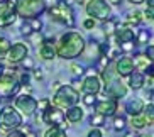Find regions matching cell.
<instances>
[{
	"label": "cell",
	"instance_id": "obj_10",
	"mask_svg": "<svg viewBox=\"0 0 154 137\" xmlns=\"http://www.w3.org/2000/svg\"><path fill=\"white\" fill-rule=\"evenodd\" d=\"M15 107H17V110H20L22 114L32 115L37 110V100L34 96L24 93V95H19L17 98H15Z\"/></svg>",
	"mask_w": 154,
	"mask_h": 137
},
{
	"label": "cell",
	"instance_id": "obj_48",
	"mask_svg": "<svg viewBox=\"0 0 154 137\" xmlns=\"http://www.w3.org/2000/svg\"><path fill=\"white\" fill-rule=\"evenodd\" d=\"M107 2H109V4H112V5H119L122 0H107Z\"/></svg>",
	"mask_w": 154,
	"mask_h": 137
},
{
	"label": "cell",
	"instance_id": "obj_1",
	"mask_svg": "<svg viewBox=\"0 0 154 137\" xmlns=\"http://www.w3.org/2000/svg\"><path fill=\"white\" fill-rule=\"evenodd\" d=\"M86 44L85 39H83L78 32H66L61 36L58 46H56V54L63 59H73V58H78L85 51Z\"/></svg>",
	"mask_w": 154,
	"mask_h": 137
},
{
	"label": "cell",
	"instance_id": "obj_19",
	"mask_svg": "<svg viewBox=\"0 0 154 137\" xmlns=\"http://www.w3.org/2000/svg\"><path fill=\"white\" fill-rule=\"evenodd\" d=\"M64 119L68 120V122L71 123H76L80 122V120L83 119V110L80 108V107H69V108H66V115H64Z\"/></svg>",
	"mask_w": 154,
	"mask_h": 137
},
{
	"label": "cell",
	"instance_id": "obj_24",
	"mask_svg": "<svg viewBox=\"0 0 154 137\" xmlns=\"http://www.w3.org/2000/svg\"><path fill=\"white\" fill-rule=\"evenodd\" d=\"M10 41L9 39H5V37H0V59H4L5 56H7V53H9L10 49Z\"/></svg>",
	"mask_w": 154,
	"mask_h": 137
},
{
	"label": "cell",
	"instance_id": "obj_11",
	"mask_svg": "<svg viewBox=\"0 0 154 137\" xmlns=\"http://www.w3.org/2000/svg\"><path fill=\"white\" fill-rule=\"evenodd\" d=\"M27 54H29L27 46L24 44V42H17V44L10 46L9 53H7V56H9L7 59H9L12 64H19V63H22V61L27 58Z\"/></svg>",
	"mask_w": 154,
	"mask_h": 137
},
{
	"label": "cell",
	"instance_id": "obj_20",
	"mask_svg": "<svg viewBox=\"0 0 154 137\" xmlns=\"http://www.w3.org/2000/svg\"><path fill=\"white\" fill-rule=\"evenodd\" d=\"M144 83H146L144 73L132 71V73L129 75V85H131V88H134V90H139V88H142V85H144Z\"/></svg>",
	"mask_w": 154,
	"mask_h": 137
},
{
	"label": "cell",
	"instance_id": "obj_29",
	"mask_svg": "<svg viewBox=\"0 0 154 137\" xmlns=\"http://www.w3.org/2000/svg\"><path fill=\"white\" fill-rule=\"evenodd\" d=\"M125 125H127V122H125L124 117H115V119H113V129H115V130H124Z\"/></svg>",
	"mask_w": 154,
	"mask_h": 137
},
{
	"label": "cell",
	"instance_id": "obj_28",
	"mask_svg": "<svg viewBox=\"0 0 154 137\" xmlns=\"http://www.w3.org/2000/svg\"><path fill=\"white\" fill-rule=\"evenodd\" d=\"M149 37H151V34H149L147 31H139V36L136 37V42H137V44H147ZM137 44H136V46H137Z\"/></svg>",
	"mask_w": 154,
	"mask_h": 137
},
{
	"label": "cell",
	"instance_id": "obj_12",
	"mask_svg": "<svg viewBox=\"0 0 154 137\" xmlns=\"http://www.w3.org/2000/svg\"><path fill=\"white\" fill-rule=\"evenodd\" d=\"M105 95H109L110 100L117 102V98H122L127 95V87L119 80H112L110 83L105 85Z\"/></svg>",
	"mask_w": 154,
	"mask_h": 137
},
{
	"label": "cell",
	"instance_id": "obj_51",
	"mask_svg": "<svg viewBox=\"0 0 154 137\" xmlns=\"http://www.w3.org/2000/svg\"><path fill=\"white\" fill-rule=\"evenodd\" d=\"M140 137H151V135H140Z\"/></svg>",
	"mask_w": 154,
	"mask_h": 137
},
{
	"label": "cell",
	"instance_id": "obj_41",
	"mask_svg": "<svg viewBox=\"0 0 154 137\" xmlns=\"http://www.w3.org/2000/svg\"><path fill=\"white\" fill-rule=\"evenodd\" d=\"M83 103H85V105H93V103H95V95H85Z\"/></svg>",
	"mask_w": 154,
	"mask_h": 137
},
{
	"label": "cell",
	"instance_id": "obj_9",
	"mask_svg": "<svg viewBox=\"0 0 154 137\" xmlns=\"http://www.w3.org/2000/svg\"><path fill=\"white\" fill-rule=\"evenodd\" d=\"M42 122L48 123V125H53V127H59L61 123L64 122V114L58 107L49 105L46 110H42Z\"/></svg>",
	"mask_w": 154,
	"mask_h": 137
},
{
	"label": "cell",
	"instance_id": "obj_36",
	"mask_svg": "<svg viewBox=\"0 0 154 137\" xmlns=\"http://www.w3.org/2000/svg\"><path fill=\"white\" fill-rule=\"evenodd\" d=\"M19 85H29V81H31V76H29V73L26 71V73L20 75V80H17Z\"/></svg>",
	"mask_w": 154,
	"mask_h": 137
},
{
	"label": "cell",
	"instance_id": "obj_52",
	"mask_svg": "<svg viewBox=\"0 0 154 137\" xmlns=\"http://www.w3.org/2000/svg\"><path fill=\"white\" fill-rule=\"evenodd\" d=\"M0 102H2V96H0Z\"/></svg>",
	"mask_w": 154,
	"mask_h": 137
},
{
	"label": "cell",
	"instance_id": "obj_45",
	"mask_svg": "<svg viewBox=\"0 0 154 137\" xmlns=\"http://www.w3.org/2000/svg\"><path fill=\"white\" fill-rule=\"evenodd\" d=\"M83 26H85V29H93L95 27V20L93 19H86L85 22H83Z\"/></svg>",
	"mask_w": 154,
	"mask_h": 137
},
{
	"label": "cell",
	"instance_id": "obj_53",
	"mask_svg": "<svg viewBox=\"0 0 154 137\" xmlns=\"http://www.w3.org/2000/svg\"><path fill=\"white\" fill-rule=\"evenodd\" d=\"M80 2H83V0H80Z\"/></svg>",
	"mask_w": 154,
	"mask_h": 137
},
{
	"label": "cell",
	"instance_id": "obj_37",
	"mask_svg": "<svg viewBox=\"0 0 154 137\" xmlns=\"http://www.w3.org/2000/svg\"><path fill=\"white\" fill-rule=\"evenodd\" d=\"M49 105H51V103H49V100H48V98H44V100H41V102H37V108H39V112L46 110Z\"/></svg>",
	"mask_w": 154,
	"mask_h": 137
},
{
	"label": "cell",
	"instance_id": "obj_39",
	"mask_svg": "<svg viewBox=\"0 0 154 137\" xmlns=\"http://www.w3.org/2000/svg\"><path fill=\"white\" fill-rule=\"evenodd\" d=\"M86 137H103V134H102V130H100V129L93 127L90 132H88V135H86Z\"/></svg>",
	"mask_w": 154,
	"mask_h": 137
},
{
	"label": "cell",
	"instance_id": "obj_42",
	"mask_svg": "<svg viewBox=\"0 0 154 137\" xmlns=\"http://www.w3.org/2000/svg\"><path fill=\"white\" fill-rule=\"evenodd\" d=\"M22 64H24V68H26V71H29V69L34 68V61L29 59V58H26V59L22 61Z\"/></svg>",
	"mask_w": 154,
	"mask_h": 137
},
{
	"label": "cell",
	"instance_id": "obj_2",
	"mask_svg": "<svg viewBox=\"0 0 154 137\" xmlns=\"http://www.w3.org/2000/svg\"><path fill=\"white\" fill-rule=\"evenodd\" d=\"M15 14L24 20L36 19L46 10V0H15Z\"/></svg>",
	"mask_w": 154,
	"mask_h": 137
},
{
	"label": "cell",
	"instance_id": "obj_47",
	"mask_svg": "<svg viewBox=\"0 0 154 137\" xmlns=\"http://www.w3.org/2000/svg\"><path fill=\"white\" fill-rule=\"evenodd\" d=\"M125 137H137V134L134 132V130H129V132L125 134Z\"/></svg>",
	"mask_w": 154,
	"mask_h": 137
},
{
	"label": "cell",
	"instance_id": "obj_25",
	"mask_svg": "<svg viewBox=\"0 0 154 137\" xmlns=\"http://www.w3.org/2000/svg\"><path fill=\"white\" fill-rule=\"evenodd\" d=\"M140 20H142V19H140V12H134V14H129L125 17V24H127V26H132V24H134V26H139ZM127 26H125V27H127Z\"/></svg>",
	"mask_w": 154,
	"mask_h": 137
},
{
	"label": "cell",
	"instance_id": "obj_13",
	"mask_svg": "<svg viewBox=\"0 0 154 137\" xmlns=\"http://www.w3.org/2000/svg\"><path fill=\"white\" fill-rule=\"evenodd\" d=\"M82 91H85L86 95H97L100 90H102V81H100V78L97 75H88V76L83 80L82 83Z\"/></svg>",
	"mask_w": 154,
	"mask_h": 137
},
{
	"label": "cell",
	"instance_id": "obj_46",
	"mask_svg": "<svg viewBox=\"0 0 154 137\" xmlns=\"http://www.w3.org/2000/svg\"><path fill=\"white\" fill-rule=\"evenodd\" d=\"M34 76H36L37 80H41V78H42V73H41V69H36V71H34Z\"/></svg>",
	"mask_w": 154,
	"mask_h": 137
},
{
	"label": "cell",
	"instance_id": "obj_6",
	"mask_svg": "<svg viewBox=\"0 0 154 137\" xmlns=\"http://www.w3.org/2000/svg\"><path fill=\"white\" fill-rule=\"evenodd\" d=\"M86 14L91 19L98 20H109L110 19V5L105 4V0H88L86 2Z\"/></svg>",
	"mask_w": 154,
	"mask_h": 137
},
{
	"label": "cell",
	"instance_id": "obj_43",
	"mask_svg": "<svg viewBox=\"0 0 154 137\" xmlns=\"http://www.w3.org/2000/svg\"><path fill=\"white\" fill-rule=\"evenodd\" d=\"M7 137H27V135H26V132H22V130H19V129H17V130L9 132V135H7Z\"/></svg>",
	"mask_w": 154,
	"mask_h": 137
},
{
	"label": "cell",
	"instance_id": "obj_31",
	"mask_svg": "<svg viewBox=\"0 0 154 137\" xmlns=\"http://www.w3.org/2000/svg\"><path fill=\"white\" fill-rule=\"evenodd\" d=\"M27 24L31 26L32 32H41V27H42L41 20H37V19H31V20H27Z\"/></svg>",
	"mask_w": 154,
	"mask_h": 137
},
{
	"label": "cell",
	"instance_id": "obj_22",
	"mask_svg": "<svg viewBox=\"0 0 154 137\" xmlns=\"http://www.w3.org/2000/svg\"><path fill=\"white\" fill-rule=\"evenodd\" d=\"M131 125L136 129V130H139V129H144L146 125H147V120L144 119V115H136V117H132Z\"/></svg>",
	"mask_w": 154,
	"mask_h": 137
},
{
	"label": "cell",
	"instance_id": "obj_5",
	"mask_svg": "<svg viewBox=\"0 0 154 137\" xmlns=\"http://www.w3.org/2000/svg\"><path fill=\"white\" fill-rule=\"evenodd\" d=\"M48 12H49L51 19H53L54 22L64 24V26H69V27L75 26V14H73L71 5L56 4V5H53Z\"/></svg>",
	"mask_w": 154,
	"mask_h": 137
},
{
	"label": "cell",
	"instance_id": "obj_17",
	"mask_svg": "<svg viewBox=\"0 0 154 137\" xmlns=\"http://www.w3.org/2000/svg\"><path fill=\"white\" fill-rule=\"evenodd\" d=\"M115 41L119 42V44H124V42H134L136 41V34H134V31H131L129 27H117V31H115Z\"/></svg>",
	"mask_w": 154,
	"mask_h": 137
},
{
	"label": "cell",
	"instance_id": "obj_4",
	"mask_svg": "<svg viewBox=\"0 0 154 137\" xmlns=\"http://www.w3.org/2000/svg\"><path fill=\"white\" fill-rule=\"evenodd\" d=\"M78 100H80L78 91L73 90L69 85L59 87L58 91L54 93V103H56L58 108H69V107H75Z\"/></svg>",
	"mask_w": 154,
	"mask_h": 137
},
{
	"label": "cell",
	"instance_id": "obj_35",
	"mask_svg": "<svg viewBox=\"0 0 154 137\" xmlns=\"http://www.w3.org/2000/svg\"><path fill=\"white\" fill-rule=\"evenodd\" d=\"M146 58H147V61L149 63H152V59H154V46L152 44H149L147 46V49H146Z\"/></svg>",
	"mask_w": 154,
	"mask_h": 137
},
{
	"label": "cell",
	"instance_id": "obj_16",
	"mask_svg": "<svg viewBox=\"0 0 154 137\" xmlns=\"http://www.w3.org/2000/svg\"><path fill=\"white\" fill-rule=\"evenodd\" d=\"M39 54H41L42 59H53V58H56L54 39H44L41 42V47H39Z\"/></svg>",
	"mask_w": 154,
	"mask_h": 137
},
{
	"label": "cell",
	"instance_id": "obj_50",
	"mask_svg": "<svg viewBox=\"0 0 154 137\" xmlns=\"http://www.w3.org/2000/svg\"><path fill=\"white\" fill-rule=\"evenodd\" d=\"M4 73H5V68H4V64L0 63V76H2V75H4Z\"/></svg>",
	"mask_w": 154,
	"mask_h": 137
},
{
	"label": "cell",
	"instance_id": "obj_18",
	"mask_svg": "<svg viewBox=\"0 0 154 137\" xmlns=\"http://www.w3.org/2000/svg\"><path fill=\"white\" fill-rule=\"evenodd\" d=\"M127 114H131L132 117H136V115H140V112L144 110V102L139 100V98H134V100L127 102Z\"/></svg>",
	"mask_w": 154,
	"mask_h": 137
},
{
	"label": "cell",
	"instance_id": "obj_15",
	"mask_svg": "<svg viewBox=\"0 0 154 137\" xmlns=\"http://www.w3.org/2000/svg\"><path fill=\"white\" fill-rule=\"evenodd\" d=\"M134 71V63H132V58L129 56H122L120 59L115 64V73L119 76H129V75Z\"/></svg>",
	"mask_w": 154,
	"mask_h": 137
},
{
	"label": "cell",
	"instance_id": "obj_7",
	"mask_svg": "<svg viewBox=\"0 0 154 137\" xmlns=\"http://www.w3.org/2000/svg\"><path fill=\"white\" fill-rule=\"evenodd\" d=\"M20 85H19L17 78L14 73H4L0 76V96H14L19 91Z\"/></svg>",
	"mask_w": 154,
	"mask_h": 137
},
{
	"label": "cell",
	"instance_id": "obj_3",
	"mask_svg": "<svg viewBox=\"0 0 154 137\" xmlns=\"http://www.w3.org/2000/svg\"><path fill=\"white\" fill-rule=\"evenodd\" d=\"M20 125H22V115L14 107H5L0 112V130L12 132V130H17Z\"/></svg>",
	"mask_w": 154,
	"mask_h": 137
},
{
	"label": "cell",
	"instance_id": "obj_26",
	"mask_svg": "<svg viewBox=\"0 0 154 137\" xmlns=\"http://www.w3.org/2000/svg\"><path fill=\"white\" fill-rule=\"evenodd\" d=\"M142 112H144V119L147 120V123L152 125V122H154V105H152V103H149V105L146 107Z\"/></svg>",
	"mask_w": 154,
	"mask_h": 137
},
{
	"label": "cell",
	"instance_id": "obj_49",
	"mask_svg": "<svg viewBox=\"0 0 154 137\" xmlns=\"http://www.w3.org/2000/svg\"><path fill=\"white\" fill-rule=\"evenodd\" d=\"M131 4H142V2H146V0H129Z\"/></svg>",
	"mask_w": 154,
	"mask_h": 137
},
{
	"label": "cell",
	"instance_id": "obj_21",
	"mask_svg": "<svg viewBox=\"0 0 154 137\" xmlns=\"http://www.w3.org/2000/svg\"><path fill=\"white\" fill-rule=\"evenodd\" d=\"M132 63H134V69H137L139 73L140 71H146V68L151 64L144 54H136L134 56V59H132Z\"/></svg>",
	"mask_w": 154,
	"mask_h": 137
},
{
	"label": "cell",
	"instance_id": "obj_8",
	"mask_svg": "<svg viewBox=\"0 0 154 137\" xmlns=\"http://www.w3.org/2000/svg\"><path fill=\"white\" fill-rule=\"evenodd\" d=\"M17 19L15 14V5L12 0H2L0 2V27L12 26Z\"/></svg>",
	"mask_w": 154,
	"mask_h": 137
},
{
	"label": "cell",
	"instance_id": "obj_32",
	"mask_svg": "<svg viewBox=\"0 0 154 137\" xmlns=\"http://www.w3.org/2000/svg\"><path fill=\"white\" fill-rule=\"evenodd\" d=\"M109 63H110V59H109V58H105V56H98V64H97V68L103 71V69H107Z\"/></svg>",
	"mask_w": 154,
	"mask_h": 137
},
{
	"label": "cell",
	"instance_id": "obj_30",
	"mask_svg": "<svg viewBox=\"0 0 154 137\" xmlns=\"http://www.w3.org/2000/svg\"><path fill=\"white\" fill-rule=\"evenodd\" d=\"M90 122H91V125H95V127L98 129L100 125H103V123H105V117L93 114V115H91V119H90Z\"/></svg>",
	"mask_w": 154,
	"mask_h": 137
},
{
	"label": "cell",
	"instance_id": "obj_34",
	"mask_svg": "<svg viewBox=\"0 0 154 137\" xmlns=\"http://www.w3.org/2000/svg\"><path fill=\"white\" fill-rule=\"evenodd\" d=\"M134 47H136L134 42H124V44H119V49L124 51V53H131V51H134Z\"/></svg>",
	"mask_w": 154,
	"mask_h": 137
},
{
	"label": "cell",
	"instance_id": "obj_14",
	"mask_svg": "<svg viewBox=\"0 0 154 137\" xmlns=\"http://www.w3.org/2000/svg\"><path fill=\"white\" fill-rule=\"evenodd\" d=\"M117 112V102L115 100H100L95 103V114L102 117H110Z\"/></svg>",
	"mask_w": 154,
	"mask_h": 137
},
{
	"label": "cell",
	"instance_id": "obj_27",
	"mask_svg": "<svg viewBox=\"0 0 154 137\" xmlns=\"http://www.w3.org/2000/svg\"><path fill=\"white\" fill-rule=\"evenodd\" d=\"M44 137H66V132H64L61 127H51L49 130L44 134Z\"/></svg>",
	"mask_w": 154,
	"mask_h": 137
},
{
	"label": "cell",
	"instance_id": "obj_44",
	"mask_svg": "<svg viewBox=\"0 0 154 137\" xmlns=\"http://www.w3.org/2000/svg\"><path fill=\"white\" fill-rule=\"evenodd\" d=\"M144 15L149 19V20H152V19H154V7H147L146 12H144Z\"/></svg>",
	"mask_w": 154,
	"mask_h": 137
},
{
	"label": "cell",
	"instance_id": "obj_33",
	"mask_svg": "<svg viewBox=\"0 0 154 137\" xmlns=\"http://www.w3.org/2000/svg\"><path fill=\"white\" fill-rule=\"evenodd\" d=\"M71 71H73V75H75V76H82V75L85 73L83 66H82V64H76V63L71 64Z\"/></svg>",
	"mask_w": 154,
	"mask_h": 137
},
{
	"label": "cell",
	"instance_id": "obj_23",
	"mask_svg": "<svg viewBox=\"0 0 154 137\" xmlns=\"http://www.w3.org/2000/svg\"><path fill=\"white\" fill-rule=\"evenodd\" d=\"M115 31H117V24H115V20H112V19H109L107 22H105L103 26V32H105V36L110 37L115 34Z\"/></svg>",
	"mask_w": 154,
	"mask_h": 137
},
{
	"label": "cell",
	"instance_id": "obj_40",
	"mask_svg": "<svg viewBox=\"0 0 154 137\" xmlns=\"http://www.w3.org/2000/svg\"><path fill=\"white\" fill-rule=\"evenodd\" d=\"M31 41H32V42H36V44H41L44 39L41 37V34H39V32H34V34H31Z\"/></svg>",
	"mask_w": 154,
	"mask_h": 137
},
{
	"label": "cell",
	"instance_id": "obj_38",
	"mask_svg": "<svg viewBox=\"0 0 154 137\" xmlns=\"http://www.w3.org/2000/svg\"><path fill=\"white\" fill-rule=\"evenodd\" d=\"M20 31H22L24 36H31V34H34V32H32V29H31V26L27 24V20L24 22V26H22V29H20Z\"/></svg>",
	"mask_w": 154,
	"mask_h": 137
}]
</instances>
